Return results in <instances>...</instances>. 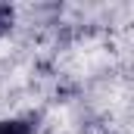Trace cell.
Segmentation results:
<instances>
[{
  "label": "cell",
  "mask_w": 134,
  "mask_h": 134,
  "mask_svg": "<svg viewBox=\"0 0 134 134\" xmlns=\"http://www.w3.org/2000/svg\"><path fill=\"white\" fill-rule=\"evenodd\" d=\"M0 134H31V125H25V122H0Z\"/></svg>",
  "instance_id": "6da1fadb"
},
{
  "label": "cell",
  "mask_w": 134,
  "mask_h": 134,
  "mask_svg": "<svg viewBox=\"0 0 134 134\" xmlns=\"http://www.w3.org/2000/svg\"><path fill=\"white\" fill-rule=\"evenodd\" d=\"M13 28V9L9 6H0V37Z\"/></svg>",
  "instance_id": "7a4b0ae2"
}]
</instances>
